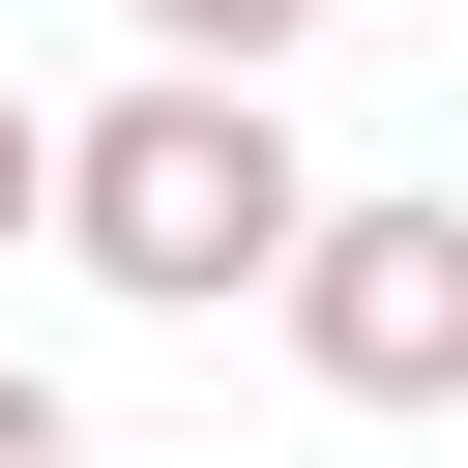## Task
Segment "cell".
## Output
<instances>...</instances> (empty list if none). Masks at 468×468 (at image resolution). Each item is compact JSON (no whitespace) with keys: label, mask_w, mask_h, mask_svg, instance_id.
Here are the masks:
<instances>
[{"label":"cell","mask_w":468,"mask_h":468,"mask_svg":"<svg viewBox=\"0 0 468 468\" xmlns=\"http://www.w3.org/2000/svg\"><path fill=\"white\" fill-rule=\"evenodd\" d=\"M322 410H468V205H322V263L263 292Z\"/></svg>","instance_id":"7a4b0ae2"},{"label":"cell","mask_w":468,"mask_h":468,"mask_svg":"<svg viewBox=\"0 0 468 468\" xmlns=\"http://www.w3.org/2000/svg\"><path fill=\"white\" fill-rule=\"evenodd\" d=\"M0 468H88V439H58V380H29V351H0Z\"/></svg>","instance_id":"5b68a950"},{"label":"cell","mask_w":468,"mask_h":468,"mask_svg":"<svg viewBox=\"0 0 468 468\" xmlns=\"http://www.w3.org/2000/svg\"><path fill=\"white\" fill-rule=\"evenodd\" d=\"M58 263L117 292V322H234V292H292L322 263V176H292V117L263 88H117V117H58Z\"/></svg>","instance_id":"6da1fadb"},{"label":"cell","mask_w":468,"mask_h":468,"mask_svg":"<svg viewBox=\"0 0 468 468\" xmlns=\"http://www.w3.org/2000/svg\"><path fill=\"white\" fill-rule=\"evenodd\" d=\"M0 234H58V117H29V88H0Z\"/></svg>","instance_id":"277c9868"},{"label":"cell","mask_w":468,"mask_h":468,"mask_svg":"<svg viewBox=\"0 0 468 468\" xmlns=\"http://www.w3.org/2000/svg\"><path fill=\"white\" fill-rule=\"evenodd\" d=\"M292 29H322V0H146V58H176V88H263Z\"/></svg>","instance_id":"3957f363"}]
</instances>
